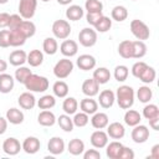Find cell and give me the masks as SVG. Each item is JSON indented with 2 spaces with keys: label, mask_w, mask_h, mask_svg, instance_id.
Instances as JSON below:
<instances>
[{
  "label": "cell",
  "mask_w": 159,
  "mask_h": 159,
  "mask_svg": "<svg viewBox=\"0 0 159 159\" xmlns=\"http://www.w3.org/2000/svg\"><path fill=\"white\" fill-rule=\"evenodd\" d=\"M114 94H116V101H117L118 106L122 109H128L133 106V103H134V89L130 86H127V84L119 86Z\"/></svg>",
  "instance_id": "6da1fadb"
},
{
  "label": "cell",
  "mask_w": 159,
  "mask_h": 159,
  "mask_svg": "<svg viewBox=\"0 0 159 159\" xmlns=\"http://www.w3.org/2000/svg\"><path fill=\"white\" fill-rule=\"evenodd\" d=\"M26 89H29L30 92H45L46 89H48V80L43 76L40 75H30V77L26 80V82L24 83Z\"/></svg>",
  "instance_id": "7a4b0ae2"
},
{
  "label": "cell",
  "mask_w": 159,
  "mask_h": 159,
  "mask_svg": "<svg viewBox=\"0 0 159 159\" xmlns=\"http://www.w3.org/2000/svg\"><path fill=\"white\" fill-rule=\"evenodd\" d=\"M130 32L133 34V36L137 40H140V41L148 40L150 36V30H149L148 25L138 19L130 21Z\"/></svg>",
  "instance_id": "3957f363"
},
{
  "label": "cell",
  "mask_w": 159,
  "mask_h": 159,
  "mask_svg": "<svg viewBox=\"0 0 159 159\" xmlns=\"http://www.w3.org/2000/svg\"><path fill=\"white\" fill-rule=\"evenodd\" d=\"M73 71V62L70 58H61L53 67V75L58 80L67 78Z\"/></svg>",
  "instance_id": "277c9868"
},
{
  "label": "cell",
  "mask_w": 159,
  "mask_h": 159,
  "mask_svg": "<svg viewBox=\"0 0 159 159\" xmlns=\"http://www.w3.org/2000/svg\"><path fill=\"white\" fill-rule=\"evenodd\" d=\"M52 34L56 39L66 40L71 34V25L67 20H56L52 24Z\"/></svg>",
  "instance_id": "5b68a950"
},
{
  "label": "cell",
  "mask_w": 159,
  "mask_h": 159,
  "mask_svg": "<svg viewBox=\"0 0 159 159\" xmlns=\"http://www.w3.org/2000/svg\"><path fill=\"white\" fill-rule=\"evenodd\" d=\"M37 7V0H20L19 2V15L24 20H30L34 17Z\"/></svg>",
  "instance_id": "8992f818"
},
{
  "label": "cell",
  "mask_w": 159,
  "mask_h": 159,
  "mask_svg": "<svg viewBox=\"0 0 159 159\" xmlns=\"http://www.w3.org/2000/svg\"><path fill=\"white\" fill-rule=\"evenodd\" d=\"M78 41L84 47H92L97 42V31L91 27H84L78 34Z\"/></svg>",
  "instance_id": "52a82bcc"
},
{
  "label": "cell",
  "mask_w": 159,
  "mask_h": 159,
  "mask_svg": "<svg viewBox=\"0 0 159 159\" xmlns=\"http://www.w3.org/2000/svg\"><path fill=\"white\" fill-rule=\"evenodd\" d=\"M132 139L134 143L142 144L145 143L149 138V129L147 125H142V124H137L134 125V128L132 129V134H130Z\"/></svg>",
  "instance_id": "ba28073f"
},
{
  "label": "cell",
  "mask_w": 159,
  "mask_h": 159,
  "mask_svg": "<svg viewBox=\"0 0 159 159\" xmlns=\"http://www.w3.org/2000/svg\"><path fill=\"white\" fill-rule=\"evenodd\" d=\"M89 140H91V144H92L94 148L102 149V148H104V147L107 145V143H108V134H107V132H103L102 129H97V130H94V132L91 134Z\"/></svg>",
  "instance_id": "9c48e42d"
},
{
  "label": "cell",
  "mask_w": 159,
  "mask_h": 159,
  "mask_svg": "<svg viewBox=\"0 0 159 159\" xmlns=\"http://www.w3.org/2000/svg\"><path fill=\"white\" fill-rule=\"evenodd\" d=\"M21 149H22V147H21L20 142L14 137L6 138L2 143V150L7 155H16L20 153Z\"/></svg>",
  "instance_id": "30bf717a"
},
{
  "label": "cell",
  "mask_w": 159,
  "mask_h": 159,
  "mask_svg": "<svg viewBox=\"0 0 159 159\" xmlns=\"http://www.w3.org/2000/svg\"><path fill=\"white\" fill-rule=\"evenodd\" d=\"M82 92L87 97H94V96H97L99 93V84H98V82L93 77L92 78H87L82 83Z\"/></svg>",
  "instance_id": "8fae6325"
},
{
  "label": "cell",
  "mask_w": 159,
  "mask_h": 159,
  "mask_svg": "<svg viewBox=\"0 0 159 159\" xmlns=\"http://www.w3.org/2000/svg\"><path fill=\"white\" fill-rule=\"evenodd\" d=\"M107 134L112 139H122L125 134L124 125L119 122H113L107 125Z\"/></svg>",
  "instance_id": "7c38bea8"
},
{
  "label": "cell",
  "mask_w": 159,
  "mask_h": 159,
  "mask_svg": "<svg viewBox=\"0 0 159 159\" xmlns=\"http://www.w3.org/2000/svg\"><path fill=\"white\" fill-rule=\"evenodd\" d=\"M22 150L27 154H35L40 150V147H41V143H40V139L36 138V137H27L22 144Z\"/></svg>",
  "instance_id": "4fadbf2b"
},
{
  "label": "cell",
  "mask_w": 159,
  "mask_h": 159,
  "mask_svg": "<svg viewBox=\"0 0 159 159\" xmlns=\"http://www.w3.org/2000/svg\"><path fill=\"white\" fill-rule=\"evenodd\" d=\"M47 150L53 155H60L65 150V142L60 137H52L47 143Z\"/></svg>",
  "instance_id": "5bb4252c"
},
{
  "label": "cell",
  "mask_w": 159,
  "mask_h": 159,
  "mask_svg": "<svg viewBox=\"0 0 159 159\" xmlns=\"http://www.w3.org/2000/svg\"><path fill=\"white\" fill-rule=\"evenodd\" d=\"M60 51H61V53L63 55V56H66V57H72V56H75L77 52H78V45H77V42L76 41H73V40H63L62 41V43H61V46H60Z\"/></svg>",
  "instance_id": "9a60e30c"
},
{
  "label": "cell",
  "mask_w": 159,
  "mask_h": 159,
  "mask_svg": "<svg viewBox=\"0 0 159 159\" xmlns=\"http://www.w3.org/2000/svg\"><path fill=\"white\" fill-rule=\"evenodd\" d=\"M116 101V94L111 89H103L101 93H99V97H98V103L102 108H111L113 106Z\"/></svg>",
  "instance_id": "2e32d148"
},
{
  "label": "cell",
  "mask_w": 159,
  "mask_h": 159,
  "mask_svg": "<svg viewBox=\"0 0 159 159\" xmlns=\"http://www.w3.org/2000/svg\"><path fill=\"white\" fill-rule=\"evenodd\" d=\"M77 66H78L80 70H82V71L93 70V68L96 67V58H94L92 55H88V53L81 55V56L77 58Z\"/></svg>",
  "instance_id": "e0dca14e"
},
{
  "label": "cell",
  "mask_w": 159,
  "mask_h": 159,
  "mask_svg": "<svg viewBox=\"0 0 159 159\" xmlns=\"http://www.w3.org/2000/svg\"><path fill=\"white\" fill-rule=\"evenodd\" d=\"M17 103L22 109H32L36 104V98L31 92H24L19 96Z\"/></svg>",
  "instance_id": "ac0fdd59"
},
{
  "label": "cell",
  "mask_w": 159,
  "mask_h": 159,
  "mask_svg": "<svg viewBox=\"0 0 159 159\" xmlns=\"http://www.w3.org/2000/svg\"><path fill=\"white\" fill-rule=\"evenodd\" d=\"M15 78L9 73H0V92L1 93H10L14 88Z\"/></svg>",
  "instance_id": "d6986e66"
},
{
  "label": "cell",
  "mask_w": 159,
  "mask_h": 159,
  "mask_svg": "<svg viewBox=\"0 0 159 159\" xmlns=\"http://www.w3.org/2000/svg\"><path fill=\"white\" fill-rule=\"evenodd\" d=\"M108 122H109V118L103 112H96V113H93V116L91 118V124L96 129H103V128H106L108 125Z\"/></svg>",
  "instance_id": "ffe728a7"
},
{
  "label": "cell",
  "mask_w": 159,
  "mask_h": 159,
  "mask_svg": "<svg viewBox=\"0 0 159 159\" xmlns=\"http://www.w3.org/2000/svg\"><path fill=\"white\" fill-rule=\"evenodd\" d=\"M80 108L82 112L87 113L88 116L89 114H93L97 112L98 109V102L94 101L92 97H87V98H83L81 102H80Z\"/></svg>",
  "instance_id": "44dd1931"
},
{
  "label": "cell",
  "mask_w": 159,
  "mask_h": 159,
  "mask_svg": "<svg viewBox=\"0 0 159 159\" xmlns=\"http://www.w3.org/2000/svg\"><path fill=\"white\" fill-rule=\"evenodd\" d=\"M37 122L43 125V127H51L56 123V117L55 114L48 111V109H42L40 113H39V117H37Z\"/></svg>",
  "instance_id": "7402d4cb"
},
{
  "label": "cell",
  "mask_w": 159,
  "mask_h": 159,
  "mask_svg": "<svg viewBox=\"0 0 159 159\" xmlns=\"http://www.w3.org/2000/svg\"><path fill=\"white\" fill-rule=\"evenodd\" d=\"M26 58H27V53L24 50H15L10 53L9 62H10V65L19 67V66H22L26 62Z\"/></svg>",
  "instance_id": "603a6c76"
},
{
  "label": "cell",
  "mask_w": 159,
  "mask_h": 159,
  "mask_svg": "<svg viewBox=\"0 0 159 159\" xmlns=\"http://www.w3.org/2000/svg\"><path fill=\"white\" fill-rule=\"evenodd\" d=\"M84 15V10L80 5H70L66 10V17L70 21H78Z\"/></svg>",
  "instance_id": "cb8c5ba5"
},
{
  "label": "cell",
  "mask_w": 159,
  "mask_h": 159,
  "mask_svg": "<svg viewBox=\"0 0 159 159\" xmlns=\"http://www.w3.org/2000/svg\"><path fill=\"white\" fill-rule=\"evenodd\" d=\"M106 148V154L109 159H118V155L123 148V144L120 142H111V143H107V145L104 147Z\"/></svg>",
  "instance_id": "d4e9b609"
},
{
  "label": "cell",
  "mask_w": 159,
  "mask_h": 159,
  "mask_svg": "<svg viewBox=\"0 0 159 159\" xmlns=\"http://www.w3.org/2000/svg\"><path fill=\"white\" fill-rule=\"evenodd\" d=\"M67 150L72 154V155H81L84 152V143L83 140L78 139V138H73L68 142L67 145Z\"/></svg>",
  "instance_id": "484cf974"
},
{
  "label": "cell",
  "mask_w": 159,
  "mask_h": 159,
  "mask_svg": "<svg viewBox=\"0 0 159 159\" xmlns=\"http://www.w3.org/2000/svg\"><path fill=\"white\" fill-rule=\"evenodd\" d=\"M10 46L12 47H19V46H22L25 42H26V36L19 30H10Z\"/></svg>",
  "instance_id": "4316f807"
},
{
  "label": "cell",
  "mask_w": 159,
  "mask_h": 159,
  "mask_svg": "<svg viewBox=\"0 0 159 159\" xmlns=\"http://www.w3.org/2000/svg\"><path fill=\"white\" fill-rule=\"evenodd\" d=\"M26 62H29V65L31 67H37V66L42 65V62H43V53L40 50H31L27 53Z\"/></svg>",
  "instance_id": "83f0119b"
},
{
  "label": "cell",
  "mask_w": 159,
  "mask_h": 159,
  "mask_svg": "<svg viewBox=\"0 0 159 159\" xmlns=\"http://www.w3.org/2000/svg\"><path fill=\"white\" fill-rule=\"evenodd\" d=\"M93 78L98 82V84H104L111 80V72L106 67H98L93 71Z\"/></svg>",
  "instance_id": "f1b7e54d"
},
{
  "label": "cell",
  "mask_w": 159,
  "mask_h": 159,
  "mask_svg": "<svg viewBox=\"0 0 159 159\" xmlns=\"http://www.w3.org/2000/svg\"><path fill=\"white\" fill-rule=\"evenodd\" d=\"M6 119L11 124H21L24 122V113L17 108H10L6 112Z\"/></svg>",
  "instance_id": "f546056e"
},
{
  "label": "cell",
  "mask_w": 159,
  "mask_h": 159,
  "mask_svg": "<svg viewBox=\"0 0 159 159\" xmlns=\"http://www.w3.org/2000/svg\"><path fill=\"white\" fill-rule=\"evenodd\" d=\"M140 120H142V116L139 114V112L128 108V111L124 114V122H125V124L129 125V127H134V125L139 124Z\"/></svg>",
  "instance_id": "4dcf8cb0"
},
{
  "label": "cell",
  "mask_w": 159,
  "mask_h": 159,
  "mask_svg": "<svg viewBox=\"0 0 159 159\" xmlns=\"http://www.w3.org/2000/svg\"><path fill=\"white\" fill-rule=\"evenodd\" d=\"M118 53L123 58H133V46L132 41L124 40L118 45Z\"/></svg>",
  "instance_id": "1f68e13d"
},
{
  "label": "cell",
  "mask_w": 159,
  "mask_h": 159,
  "mask_svg": "<svg viewBox=\"0 0 159 159\" xmlns=\"http://www.w3.org/2000/svg\"><path fill=\"white\" fill-rule=\"evenodd\" d=\"M53 94L58 98H65L68 94V84L65 81H56L52 86Z\"/></svg>",
  "instance_id": "d6a6232c"
},
{
  "label": "cell",
  "mask_w": 159,
  "mask_h": 159,
  "mask_svg": "<svg viewBox=\"0 0 159 159\" xmlns=\"http://www.w3.org/2000/svg\"><path fill=\"white\" fill-rule=\"evenodd\" d=\"M42 50L47 55H55L58 50V43L55 37H46L42 43Z\"/></svg>",
  "instance_id": "836d02e7"
},
{
  "label": "cell",
  "mask_w": 159,
  "mask_h": 159,
  "mask_svg": "<svg viewBox=\"0 0 159 159\" xmlns=\"http://www.w3.org/2000/svg\"><path fill=\"white\" fill-rule=\"evenodd\" d=\"M77 108H78V102L76 98L73 97H67L63 103H62V109L66 114L71 116V114H75L77 112Z\"/></svg>",
  "instance_id": "e575fe53"
},
{
  "label": "cell",
  "mask_w": 159,
  "mask_h": 159,
  "mask_svg": "<svg viewBox=\"0 0 159 159\" xmlns=\"http://www.w3.org/2000/svg\"><path fill=\"white\" fill-rule=\"evenodd\" d=\"M17 29L26 36V39L32 37V36L35 35V32H36V26H35V24H34L32 21H30V20H22V22L20 24V26H19Z\"/></svg>",
  "instance_id": "d590c367"
},
{
  "label": "cell",
  "mask_w": 159,
  "mask_h": 159,
  "mask_svg": "<svg viewBox=\"0 0 159 159\" xmlns=\"http://www.w3.org/2000/svg\"><path fill=\"white\" fill-rule=\"evenodd\" d=\"M111 16H112L113 20H116L118 22H122L128 17V10L122 5H117V6H114L112 9Z\"/></svg>",
  "instance_id": "8d00e7d4"
},
{
  "label": "cell",
  "mask_w": 159,
  "mask_h": 159,
  "mask_svg": "<svg viewBox=\"0 0 159 159\" xmlns=\"http://www.w3.org/2000/svg\"><path fill=\"white\" fill-rule=\"evenodd\" d=\"M132 46H133V58H142L145 56L147 45L144 43V41H140V40L132 41Z\"/></svg>",
  "instance_id": "74e56055"
},
{
  "label": "cell",
  "mask_w": 159,
  "mask_h": 159,
  "mask_svg": "<svg viewBox=\"0 0 159 159\" xmlns=\"http://www.w3.org/2000/svg\"><path fill=\"white\" fill-rule=\"evenodd\" d=\"M57 123H58V125H60V128L62 129V130H65V132H72L73 130V122H72V118L68 116V114H61L57 119Z\"/></svg>",
  "instance_id": "f35d334b"
},
{
  "label": "cell",
  "mask_w": 159,
  "mask_h": 159,
  "mask_svg": "<svg viewBox=\"0 0 159 159\" xmlns=\"http://www.w3.org/2000/svg\"><path fill=\"white\" fill-rule=\"evenodd\" d=\"M30 75H32V71L29 68V67H25V66H19L17 70L15 71V80L19 82V83H25L26 80L30 77Z\"/></svg>",
  "instance_id": "ab89813d"
},
{
  "label": "cell",
  "mask_w": 159,
  "mask_h": 159,
  "mask_svg": "<svg viewBox=\"0 0 159 159\" xmlns=\"http://www.w3.org/2000/svg\"><path fill=\"white\" fill-rule=\"evenodd\" d=\"M137 97H138L139 102H142V103H149V101L153 97V91L149 88V86H142L137 91Z\"/></svg>",
  "instance_id": "60d3db41"
},
{
  "label": "cell",
  "mask_w": 159,
  "mask_h": 159,
  "mask_svg": "<svg viewBox=\"0 0 159 159\" xmlns=\"http://www.w3.org/2000/svg\"><path fill=\"white\" fill-rule=\"evenodd\" d=\"M55 104H56V99L51 94H45L37 101V106L40 109H51L52 107H55Z\"/></svg>",
  "instance_id": "b9f144b4"
},
{
  "label": "cell",
  "mask_w": 159,
  "mask_h": 159,
  "mask_svg": "<svg viewBox=\"0 0 159 159\" xmlns=\"http://www.w3.org/2000/svg\"><path fill=\"white\" fill-rule=\"evenodd\" d=\"M112 26V20L108 16L102 15V17L98 20V22L93 26L97 32H107Z\"/></svg>",
  "instance_id": "7bdbcfd3"
},
{
  "label": "cell",
  "mask_w": 159,
  "mask_h": 159,
  "mask_svg": "<svg viewBox=\"0 0 159 159\" xmlns=\"http://www.w3.org/2000/svg\"><path fill=\"white\" fill-rule=\"evenodd\" d=\"M155 77H157L155 70H154L153 67H150V66H147V68H145V70L142 72V75L139 76V80H140L143 83L149 84V83H152V82L155 80Z\"/></svg>",
  "instance_id": "ee69618b"
},
{
  "label": "cell",
  "mask_w": 159,
  "mask_h": 159,
  "mask_svg": "<svg viewBox=\"0 0 159 159\" xmlns=\"http://www.w3.org/2000/svg\"><path fill=\"white\" fill-rule=\"evenodd\" d=\"M128 75H129V70H128V67L124 66V65L117 66V67L114 68V72H113V76H114L116 81H118V82H124V81L127 80Z\"/></svg>",
  "instance_id": "f6af8a7d"
},
{
  "label": "cell",
  "mask_w": 159,
  "mask_h": 159,
  "mask_svg": "<svg viewBox=\"0 0 159 159\" xmlns=\"http://www.w3.org/2000/svg\"><path fill=\"white\" fill-rule=\"evenodd\" d=\"M72 122H73V125L82 128V127H84V125L88 124V122H89V116H88L87 113H84V112L75 113V117L72 118Z\"/></svg>",
  "instance_id": "bcb514c9"
},
{
  "label": "cell",
  "mask_w": 159,
  "mask_h": 159,
  "mask_svg": "<svg viewBox=\"0 0 159 159\" xmlns=\"http://www.w3.org/2000/svg\"><path fill=\"white\" fill-rule=\"evenodd\" d=\"M84 9L87 12H102L103 4L101 0H86Z\"/></svg>",
  "instance_id": "7dc6e473"
},
{
  "label": "cell",
  "mask_w": 159,
  "mask_h": 159,
  "mask_svg": "<svg viewBox=\"0 0 159 159\" xmlns=\"http://www.w3.org/2000/svg\"><path fill=\"white\" fill-rule=\"evenodd\" d=\"M159 116V108L157 104H147L144 108H143V117L145 119H152L154 117H158Z\"/></svg>",
  "instance_id": "c3c4849f"
},
{
  "label": "cell",
  "mask_w": 159,
  "mask_h": 159,
  "mask_svg": "<svg viewBox=\"0 0 159 159\" xmlns=\"http://www.w3.org/2000/svg\"><path fill=\"white\" fill-rule=\"evenodd\" d=\"M147 63L145 62H143V61H138V62H135L133 66H132V75L135 77V78H139V76L142 75V72L147 68Z\"/></svg>",
  "instance_id": "681fc988"
},
{
  "label": "cell",
  "mask_w": 159,
  "mask_h": 159,
  "mask_svg": "<svg viewBox=\"0 0 159 159\" xmlns=\"http://www.w3.org/2000/svg\"><path fill=\"white\" fill-rule=\"evenodd\" d=\"M22 20H24V19H22L19 14L10 15V20H9V25H7L9 30H16V29L20 26V24L22 22Z\"/></svg>",
  "instance_id": "f907efd6"
},
{
  "label": "cell",
  "mask_w": 159,
  "mask_h": 159,
  "mask_svg": "<svg viewBox=\"0 0 159 159\" xmlns=\"http://www.w3.org/2000/svg\"><path fill=\"white\" fill-rule=\"evenodd\" d=\"M10 30H0V47L6 48L10 46Z\"/></svg>",
  "instance_id": "816d5d0a"
},
{
  "label": "cell",
  "mask_w": 159,
  "mask_h": 159,
  "mask_svg": "<svg viewBox=\"0 0 159 159\" xmlns=\"http://www.w3.org/2000/svg\"><path fill=\"white\" fill-rule=\"evenodd\" d=\"M102 12H87V15H86V21L89 24V25H92V26H94L97 22H98V20L102 17Z\"/></svg>",
  "instance_id": "f5cc1de1"
},
{
  "label": "cell",
  "mask_w": 159,
  "mask_h": 159,
  "mask_svg": "<svg viewBox=\"0 0 159 159\" xmlns=\"http://www.w3.org/2000/svg\"><path fill=\"white\" fill-rule=\"evenodd\" d=\"M133 158H134V152L130 148L123 145V148L118 155V159H133Z\"/></svg>",
  "instance_id": "db71d44e"
},
{
  "label": "cell",
  "mask_w": 159,
  "mask_h": 159,
  "mask_svg": "<svg viewBox=\"0 0 159 159\" xmlns=\"http://www.w3.org/2000/svg\"><path fill=\"white\" fill-rule=\"evenodd\" d=\"M84 159H101V153L97 149H88L83 153Z\"/></svg>",
  "instance_id": "11a10c76"
},
{
  "label": "cell",
  "mask_w": 159,
  "mask_h": 159,
  "mask_svg": "<svg viewBox=\"0 0 159 159\" xmlns=\"http://www.w3.org/2000/svg\"><path fill=\"white\" fill-rule=\"evenodd\" d=\"M10 20V15L7 12H0V29L7 27Z\"/></svg>",
  "instance_id": "9f6ffc18"
},
{
  "label": "cell",
  "mask_w": 159,
  "mask_h": 159,
  "mask_svg": "<svg viewBox=\"0 0 159 159\" xmlns=\"http://www.w3.org/2000/svg\"><path fill=\"white\" fill-rule=\"evenodd\" d=\"M7 129V119L0 116V135L4 134Z\"/></svg>",
  "instance_id": "6f0895ef"
},
{
  "label": "cell",
  "mask_w": 159,
  "mask_h": 159,
  "mask_svg": "<svg viewBox=\"0 0 159 159\" xmlns=\"http://www.w3.org/2000/svg\"><path fill=\"white\" fill-rule=\"evenodd\" d=\"M149 120V125L152 127V129L154 130H158L159 129V116L158 117H154L152 119H148Z\"/></svg>",
  "instance_id": "680465c9"
},
{
  "label": "cell",
  "mask_w": 159,
  "mask_h": 159,
  "mask_svg": "<svg viewBox=\"0 0 159 159\" xmlns=\"http://www.w3.org/2000/svg\"><path fill=\"white\" fill-rule=\"evenodd\" d=\"M150 158H154V159H158V158H159V144H155V145L152 148Z\"/></svg>",
  "instance_id": "91938a15"
},
{
  "label": "cell",
  "mask_w": 159,
  "mask_h": 159,
  "mask_svg": "<svg viewBox=\"0 0 159 159\" xmlns=\"http://www.w3.org/2000/svg\"><path fill=\"white\" fill-rule=\"evenodd\" d=\"M6 70H7V62L0 58V73H2V72H5Z\"/></svg>",
  "instance_id": "94428289"
},
{
  "label": "cell",
  "mask_w": 159,
  "mask_h": 159,
  "mask_svg": "<svg viewBox=\"0 0 159 159\" xmlns=\"http://www.w3.org/2000/svg\"><path fill=\"white\" fill-rule=\"evenodd\" d=\"M72 1H73V0H57V2H58L60 5H70Z\"/></svg>",
  "instance_id": "6125c7cd"
},
{
  "label": "cell",
  "mask_w": 159,
  "mask_h": 159,
  "mask_svg": "<svg viewBox=\"0 0 159 159\" xmlns=\"http://www.w3.org/2000/svg\"><path fill=\"white\" fill-rule=\"evenodd\" d=\"M9 0H0V5H2V4H6Z\"/></svg>",
  "instance_id": "be15d7a7"
},
{
  "label": "cell",
  "mask_w": 159,
  "mask_h": 159,
  "mask_svg": "<svg viewBox=\"0 0 159 159\" xmlns=\"http://www.w3.org/2000/svg\"><path fill=\"white\" fill-rule=\"evenodd\" d=\"M41 1H43V2H47V1H50V0H41Z\"/></svg>",
  "instance_id": "e7e4bbea"
},
{
  "label": "cell",
  "mask_w": 159,
  "mask_h": 159,
  "mask_svg": "<svg viewBox=\"0 0 159 159\" xmlns=\"http://www.w3.org/2000/svg\"><path fill=\"white\" fill-rule=\"evenodd\" d=\"M133 1H137V0H133Z\"/></svg>",
  "instance_id": "03108f58"
}]
</instances>
